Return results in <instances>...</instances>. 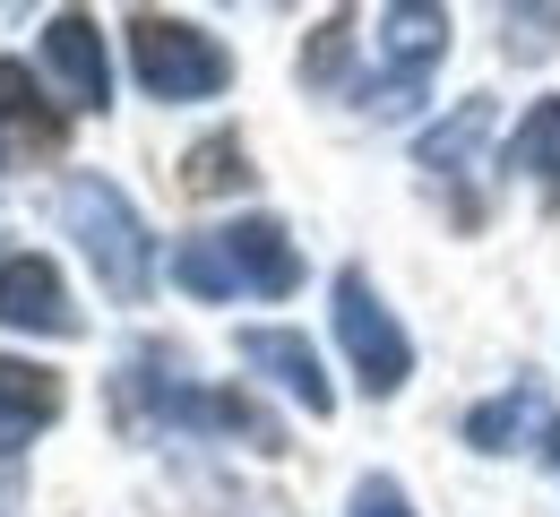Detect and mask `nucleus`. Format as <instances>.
I'll return each instance as SVG.
<instances>
[{"mask_svg": "<svg viewBox=\"0 0 560 517\" xmlns=\"http://www.w3.org/2000/svg\"><path fill=\"white\" fill-rule=\"evenodd\" d=\"M491 130V104L483 95H466L440 130H422V148H415V164H431V173H457V164H475V139Z\"/></svg>", "mask_w": 560, "mask_h": 517, "instance_id": "nucleus-14", "label": "nucleus"}, {"mask_svg": "<svg viewBox=\"0 0 560 517\" xmlns=\"http://www.w3.org/2000/svg\"><path fill=\"white\" fill-rule=\"evenodd\" d=\"M52 148H61V113L44 104V86L18 61H0V155H52Z\"/></svg>", "mask_w": 560, "mask_h": 517, "instance_id": "nucleus-11", "label": "nucleus"}, {"mask_svg": "<svg viewBox=\"0 0 560 517\" xmlns=\"http://www.w3.org/2000/svg\"><path fill=\"white\" fill-rule=\"evenodd\" d=\"M509 173H526V181L560 190V95H544V104L517 121V139H509Z\"/></svg>", "mask_w": 560, "mask_h": 517, "instance_id": "nucleus-13", "label": "nucleus"}, {"mask_svg": "<svg viewBox=\"0 0 560 517\" xmlns=\"http://www.w3.org/2000/svg\"><path fill=\"white\" fill-rule=\"evenodd\" d=\"M61 224L78 233V250H86V268H95L104 294L113 302H147V285H155V242H147L139 208L121 199V181L70 173V181H61Z\"/></svg>", "mask_w": 560, "mask_h": 517, "instance_id": "nucleus-2", "label": "nucleus"}, {"mask_svg": "<svg viewBox=\"0 0 560 517\" xmlns=\"http://www.w3.org/2000/svg\"><path fill=\"white\" fill-rule=\"evenodd\" d=\"M44 423H61V371L0 354V448H26Z\"/></svg>", "mask_w": 560, "mask_h": 517, "instance_id": "nucleus-10", "label": "nucleus"}, {"mask_svg": "<svg viewBox=\"0 0 560 517\" xmlns=\"http://www.w3.org/2000/svg\"><path fill=\"white\" fill-rule=\"evenodd\" d=\"M440 52H448V9H431V0H397V9H380V70L362 78V113H380V121H397V113H415L431 70H440Z\"/></svg>", "mask_w": 560, "mask_h": 517, "instance_id": "nucleus-4", "label": "nucleus"}, {"mask_svg": "<svg viewBox=\"0 0 560 517\" xmlns=\"http://www.w3.org/2000/svg\"><path fill=\"white\" fill-rule=\"evenodd\" d=\"M130 70L155 104H208L233 86V52L215 44L208 26H190V17H155L139 9L130 17Z\"/></svg>", "mask_w": 560, "mask_h": 517, "instance_id": "nucleus-3", "label": "nucleus"}, {"mask_svg": "<svg viewBox=\"0 0 560 517\" xmlns=\"http://www.w3.org/2000/svg\"><path fill=\"white\" fill-rule=\"evenodd\" d=\"M44 70L61 78V104L70 113H104L113 104V61H104V35H95L86 9H61L44 26Z\"/></svg>", "mask_w": 560, "mask_h": 517, "instance_id": "nucleus-8", "label": "nucleus"}, {"mask_svg": "<svg viewBox=\"0 0 560 517\" xmlns=\"http://www.w3.org/2000/svg\"><path fill=\"white\" fill-rule=\"evenodd\" d=\"M173 277H182V294H199V302H233V294L277 302L302 285V250H293V233L277 216H233L215 233H199V242H182Z\"/></svg>", "mask_w": 560, "mask_h": 517, "instance_id": "nucleus-1", "label": "nucleus"}, {"mask_svg": "<svg viewBox=\"0 0 560 517\" xmlns=\"http://www.w3.org/2000/svg\"><path fill=\"white\" fill-rule=\"evenodd\" d=\"M0 328H18V337H78L70 285H61V268L44 250L0 259Z\"/></svg>", "mask_w": 560, "mask_h": 517, "instance_id": "nucleus-7", "label": "nucleus"}, {"mask_svg": "<svg viewBox=\"0 0 560 517\" xmlns=\"http://www.w3.org/2000/svg\"><path fill=\"white\" fill-rule=\"evenodd\" d=\"M242 363L268 371L284 397H302V414H328V406H337V388H328V371H319V345H311L302 328H242Z\"/></svg>", "mask_w": 560, "mask_h": 517, "instance_id": "nucleus-9", "label": "nucleus"}, {"mask_svg": "<svg viewBox=\"0 0 560 517\" xmlns=\"http://www.w3.org/2000/svg\"><path fill=\"white\" fill-rule=\"evenodd\" d=\"M130 397H139L155 423H190V432H224V440H250V448H284L277 414H259L242 388H190L164 354H139V363H130Z\"/></svg>", "mask_w": 560, "mask_h": 517, "instance_id": "nucleus-5", "label": "nucleus"}, {"mask_svg": "<svg viewBox=\"0 0 560 517\" xmlns=\"http://www.w3.org/2000/svg\"><path fill=\"white\" fill-rule=\"evenodd\" d=\"M346 517H415V509H406V492H397L388 474H362L353 501H346Z\"/></svg>", "mask_w": 560, "mask_h": 517, "instance_id": "nucleus-16", "label": "nucleus"}, {"mask_svg": "<svg viewBox=\"0 0 560 517\" xmlns=\"http://www.w3.org/2000/svg\"><path fill=\"white\" fill-rule=\"evenodd\" d=\"M544 457H552V466H560V423H552V432H544Z\"/></svg>", "mask_w": 560, "mask_h": 517, "instance_id": "nucleus-17", "label": "nucleus"}, {"mask_svg": "<svg viewBox=\"0 0 560 517\" xmlns=\"http://www.w3.org/2000/svg\"><path fill=\"white\" fill-rule=\"evenodd\" d=\"M337 345H346L353 379H362V397H397L406 379H415V345H406V328H397V310L371 294V277L346 268L337 277Z\"/></svg>", "mask_w": 560, "mask_h": 517, "instance_id": "nucleus-6", "label": "nucleus"}, {"mask_svg": "<svg viewBox=\"0 0 560 517\" xmlns=\"http://www.w3.org/2000/svg\"><path fill=\"white\" fill-rule=\"evenodd\" d=\"M224 181H242V148H233V139H208V148L190 155V190H224Z\"/></svg>", "mask_w": 560, "mask_h": 517, "instance_id": "nucleus-15", "label": "nucleus"}, {"mask_svg": "<svg viewBox=\"0 0 560 517\" xmlns=\"http://www.w3.org/2000/svg\"><path fill=\"white\" fill-rule=\"evenodd\" d=\"M526 432H552V406H544V388H535V379L500 388V397H483V406L466 414V440L483 448V457H500V448H526Z\"/></svg>", "mask_w": 560, "mask_h": 517, "instance_id": "nucleus-12", "label": "nucleus"}]
</instances>
